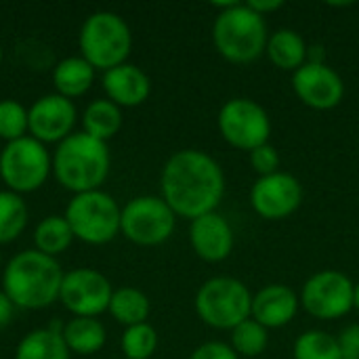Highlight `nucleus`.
Segmentation results:
<instances>
[{
	"mask_svg": "<svg viewBox=\"0 0 359 359\" xmlns=\"http://www.w3.org/2000/svg\"><path fill=\"white\" fill-rule=\"evenodd\" d=\"M160 185L162 200L177 217L189 221L215 212L225 196L223 168L202 149L172 154L162 168Z\"/></svg>",
	"mask_w": 359,
	"mask_h": 359,
	"instance_id": "obj_1",
	"label": "nucleus"
},
{
	"mask_svg": "<svg viewBox=\"0 0 359 359\" xmlns=\"http://www.w3.org/2000/svg\"><path fill=\"white\" fill-rule=\"evenodd\" d=\"M63 269L57 259L42 252L23 250L15 255L2 271V292L21 309H46L59 301Z\"/></svg>",
	"mask_w": 359,
	"mask_h": 359,
	"instance_id": "obj_2",
	"label": "nucleus"
},
{
	"mask_svg": "<svg viewBox=\"0 0 359 359\" xmlns=\"http://www.w3.org/2000/svg\"><path fill=\"white\" fill-rule=\"evenodd\" d=\"M109 147L84 130L72 133L53 154V175L67 191L84 194L99 189L109 175Z\"/></svg>",
	"mask_w": 359,
	"mask_h": 359,
	"instance_id": "obj_3",
	"label": "nucleus"
},
{
	"mask_svg": "<svg viewBox=\"0 0 359 359\" xmlns=\"http://www.w3.org/2000/svg\"><path fill=\"white\" fill-rule=\"evenodd\" d=\"M221 13L212 25V42L223 59L229 63H252L265 55L269 40L267 21L242 2H217Z\"/></svg>",
	"mask_w": 359,
	"mask_h": 359,
	"instance_id": "obj_4",
	"label": "nucleus"
},
{
	"mask_svg": "<svg viewBox=\"0 0 359 359\" xmlns=\"http://www.w3.org/2000/svg\"><path fill=\"white\" fill-rule=\"evenodd\" d=\"M78 44L82 59H86L95 69L107 72L126 63L133 48V34L118 13L97 11L84 19Z\"/></svg>",
	"mask_w": 359,
	"mask_h": 359,
	"instance_id": "obj_5",
	"label": "nucleus"
},
{
	"mask_svg": "<svg viewBox=\"0 0 359 359\" xmlns=\"http://www.w3.org/2000/svg\"><path fill=\"white\" fill-rule=\"evenodd\" d=\"M252 294L248 286L229 276L206 280L196 294L198 318L215 330H233L250 318Z\"/></svg>",
	"mask_w": 359,
	"mask_h": 359,
	"instance_id": "obj_6",
	"label": "nucleus"
},
{
	"mask_svg": "<svg viewBox=\"0 0 359 359\" xmlns=\"http://www.w3.org/2000/svg\"><path fill=\"white\" fill-rule=\"evenodd\" d=\"M63 217L67 219L74 238L90 246H103L120 233L122 208L109 194L95 189L76 194Z\"/></svg>",
	"mask_w": 359,
	"mask_h": 359,
	"instance_id": "obj_7",
	"label": "nucleus"
},
{
	"mask_svg": "<svg viewBox=\"0 0 359 359\" xmlns=\"http://www.w3.org/2000/svg\"><path fill=\"white\" fill-rule=\"evenodd\" d=\"M53 172V158L46 145L34 137L11 141L0 151V179L15 194H29L40 189Z\"/></svg>",
	"mask_w": 359,
	"mask_h": 359,
	"instance_id": "obj_8",
	"label": "nucleus"
},
{
	"mask_svg": "<svg viewBox=\"0 0 359 359\" xmlns=\"http://www.w3.org/2000/svg\"><path fill=\"white\" fill-rule=\"evenodd\" d=\"M177 215L162 196H137L122 208L120 233L137 246H160L175 233Z\"/></svg>",
	"mask_w": 359,
	"mask_h": 359,
	"instance_id": "obj_9",
	"label": "nucleus"
},
{
	"mask_svg": "<svg viewBox=\"0 0 359 359\" xmlns=\"http://www.w3.org/2000/svg\"><path fill=\"white\" fill-rule=\"evenodd\" d=\"M217 126L221 137L236 149L252 151L271 137V118L263 105L248 97L229 99L217 116Z\"/></svg>",
	"mask_w": 359,
	"mask_h": 359,
	"instance_id": "obj_10",
	"label": "nucleus"
},
{
	"mask_svg": "<svg viewBox=\"0 0 359 359\" xmlns=\"http://www.w3.org/2000/svg\"><path fill=\"white\" fill-rule=\"evenodd\" d=\"M355 284L337 269L313 273L301 290V307L316 320H339L353 309Z\"/></svg>",
	"mask_w": 359,
	"mask_h": 359,
	"instance_id": "obj_11",
	"label": "nucleus"
},
{
	"mask_svg": "<svg viewBox=\"0 0 359 359\" xmlns=\"http://www.w3.org/2000/svg\"><path fill=\"white\" fill-rule=\"evenodd\" d=\"M111 294L114 288L103 273L80 267L63 276L59 301L74 318H97L109 309Z\"/></svg>",
	"mask_w": 359,
	"mask_h": 359,
	"instance_id": "obj_12",
	"label": "nucleus"
},
{
	"mask_svg": "<svg viewBox=\"0 0 359 359\" xmlns=\"http://www.w3.org/2000/svg\"><path fill=\"white\" fill-rule=\"evenodd\" d=\"M303 202V185L290 172H273L259 177L250 189V206L265 221H282L299 210Z\"/></svg>",
	"mask_w": 359,
	"mask_h": 359,
	"instance_id": "obj_13",
	"label": "nucleus"
},
{
	"mask_svg": "<svg viewBox=\"0 0 359 359\" xmlns=\"http://www.w3.org/2000/svg\"><path fill=\"white\" fill-rule=\"evenodd\" d=\"M292 88L303 105L318 111L339 107L345 97V82L341 74L332 69L328 63L307 61L292 74Z\"/></svg>",
	"mask_w": 359,
	"mask_h": 359,
	"instance_id": "obj_14",
	"label": "nucleus"
},
{
	"mask_svg": "<svg viewBox=\"0 0 359 359\" xmlns=\"http://www.w3.org/2000/svg\"><path fill=\"white\" fill-rule=\"evenodd\" d=\"M76 124V105L57 93L44 95L27 109V130L40 143H61L72 135Z\"/></svg>",
	"mask_w": 359,
	"mask_h": 359,
	"instance_id": "obj_15",
	"label": "nucleus"
},
{
	"mask_svg": "<svg viewBox=\"0 0 359 359\" xmlns=\"http://www.w3.org/2000/svg\"><path fill=\"white\" fill-rule=\"evenodd\" d=\"M189 244L202 261L221 263L233 250V229L229 221L215 210L189 223Z\"/></svg>",
	"mask_w": 359,
	"mask_h": 359,
	"instance_id": "obj_16",
	"label": "nucleus"
},
{
	"mask_svg": "<svg viewBox=\"0 0 359 359\" xmlns=\"http://www.w3.org/2000/svg\"><path fill=\"white\" fill-rule=\"evenodd\" d=\"M301 299L299 294L286 284H267L257 294H252L250 318L261 326L269 328H284L294 320L299 313Z\"/></svg>",
	"mask_w": 359,
	"mask_h": 359,
	"instance_id": "obj_17",
	"label": "nucleus"
},
{
	"mask_svg": "<svg viewBox=\"0 0 359 359\" xmlns=\"http://www.w3.org/2000/svg\"><path fill=\"white\" fill-rule=\"evenodd\" d=\"M101 82L107 99L114 101L118 107H137L145 103L151 93L149 76L133 63H122L114 69L103 72Z\"/></svg>",
	"mask_w": 359,
	"mask_h": 359,
	"instance_id": "obj_18",
	"label": "nucleus"
},
{
	"mask_svg": "<svg viewBox=\"0 0 359 359\" xmlns=\"http://www.w3.org/2000/svg\"><path fill=\"white\" fill-rule=\"evenodd\" d=\"M265 55L276 67L294 74L299 67H303L307 63L309 46L299 32H294L290 27H282V29L269 34Z\"/></svg>",
	"mask_w": 359,
	"mask_h": 359,
	"instance_id": "obj_19",
	"label": "nucleus"
},
{
	"mask_svg": "<svg viewBox=\"0 0 359 359\" xmlns=\"http://www.w3.org/2000/svg\"><path fill=\"white\" fill-rule=\"evenodd\" d=\"M61 330L63 326L55 322L48 328L27 332L17 345L15 359H69V349Z\"/></svg>",
	"mask_w": 359,
	"mask_h": 359,
	"instance_id": "obj_20",
	"label": "nucleus"
},
{
	"mask_svg": "<svg viewBox=\"0 0 359 359\" xmlns=\"http://www.w3.org/2000/svg\"><path fill=\"white\" fill-rule=\"evenodd\" d=\"M97 69L82 57H65L53 69V84L57 95L65 99L82 97L95 82Z\"/></svg>",
	"mask_w": 359,
	"mask_h": 359,
	"instance_id": "obj_21",
	"label": "nucleus"
},
{
	"mask_svg": "<svg viewBox=\"0 0 359 359\" xmlns=\"http://www.w3.org/2000/svg\"><path fill=\"white\" fill-rule=\"evenodd\" d=\"M61 337L69 353L78 355H93L101 351L107 341L105 326L97 318H72L67 324H63Z\"/></svg>",
	"mask_w": 359,
	"mask_h": 359,
	"instance_id": "obj_22",
	"label": "nucleus"
},
{
	"mask_svg": "<svg viewBox=\"0 0 359 359\" xmlns=\"http://www.w3.org/2000/svg\"><path fill=\"white\" fill-rule=\"evenodd\" d=\"M82 128L93 139L107 143L122 128V107L109 99H95L82 114Z\"/></svg>",
	"mask_w": 359,
	"mask_h": 359,
	"instance_id": "obj_23",
	"label": "nucleus"
},
{
	"mask_svg": "<svg viewBox=\"0 0 359 359\" xmlns=\"http://www.w3.org/2000/svg\"><path fill=\"white\" fill-rule=\"evenodd\" d=\"M107 311L114 316L116 322H120L126 328H130V326L147 322L149 311H151V303H149L147 294L141 292L139 288L124 286V288L114 290Z\"/></svg>",
	"mask_w": 359,
	"mask_h": 359,
	"instance_id": "obj_24",
	"label": "nucleus"
},
{
	"mask_svg": "<svg viewBox=\"0 0 359 359\" xmlns=\"http://www.w3.org/2000/svg\"><path fill=\"white\" fill-rule=\"evenodd\" d=\"M74 231L67 223L65 217L61 215H50V217H44L36 229H34V244H36V250L46 255V257H59L61 252H65L72 242H74Z\"/></svg>",
	"mask_w": 359,
	"mask_h": 359,
	"instance_id": "obj_25",
	"label": "nucleus"
},
{
	"mask_svg": "<svg viewBox=\"0 0 359 359\" xmlns=\"http://www.w3.org/2000/svg\"><path fill=\"white\" fill-rule=\"evenodd\" d=\"M27 204L15 191H0V244L15 242L27 227Z\"/></svg>",
	"mask_w": 359,
	"mask_h": 359,
	"instance_id": "obj_26",
	"label": "nucleus"
},
{
	"mask_svg": "<svg viewBox=\"0 0 359 359\" xmlns=\"http://www.w3.org/2000/svg\"><path fill=\"white\" fill-rule=\"evenodd\" d=\"M294 359H343L337 337L324 330H307L299 334L292 347Z\"/></svg>",
	"mask_w": 359,
	"mask_h": 359,
	"instance_id": "obj_27",
	"label": "nucleus"
},
{
	"mask_svg": "<svg viewBox=\"0 0 359 359\" xmlns=\"http://www.w3.org/2000/svg\"><path fill=\"white\" fill-rule=\"evenodd\" d=\"M269 345V332L265 326L248 318L231 330V349L240 358H259Z\"/></svg>",
	"mask_w": 359,
	"mask_h": 359,
	"instance_id": "obj_28",
	"label": "nucleus"
},
{
	"mask_svg": "<svg viewBox=\"0 0 359 359\" xmlns=\"http://www.w3.org/2000/svg\"><path fill=\"white\" fill-rule=\"evenodd\" d=\"M158 349V332L151 324H137L122 334L124 359H149Z\"/></svg>",
	"mask_w": 359,
	"mask_h": 359,
	"instance_id": "obj_29",
	"label": "nucleus"
},
{
	"mask_svg": "<svg viewBox=\"0 0 359 359\" xmlns=\"http://www.w3.org/2000/svg\"><path fill=\"white\" fill-rule=\"evenodd\" d=\"M27 109L15 99L0 101V139L6 143L27 137Z\"/></svg>",
	"mask_w": 359,
	"mask_h": 359,
	"instance_id": "obj_30",
	"label": "nucleus"
},
{
	"mask_svg": "<svg viewBox=\"0 0 359 359\" xmlns=\"http://www.w3.org/2000/svg\"><path fill=\"white\" fill-rule=\"evenodd\" d=\"M250 166L259 177H267L273 172H280V154L273 145L265 143L248 154Z\"/></svg>",
	"mask_w": 359,
	"mask_h": 359,
	"instance_id": "obj_31",
	"label": "nucleus"
},
{
	"mask_svg": "<svg viewBox=\"0 0 359 359\" xmlns=\"http://www.w3.org/2000/svg\"><path fill=\"white\" fill-rule=\"evenodd\" d=\"M339 351L343 359H359V324H349L345 326L339 337Z\"/></svg>",
	"mask_w": 359,
	"mask_h": 359,
	"instance_id": "obj_32",
	"label": "nucleus"
},
{
	"mask_svg": "<svg viewBox=\"0 0 359 359\" xmlns=\"http://www.w3.org/2000/svg\"><path fill=\"white\" fill-rule=\"evenodd\" d=\"M189 359H240V355L231 349V345L221 341H208L200 345Z\"/></svg>",
	"mask_w": 359,
	"mask_h": 359,
	"instance_id": "obj_33",
	"label": "nucleus"
},
{
	"mask_svg": "<svg viewBox=\"0 0 359 359\" xmlns=\"http://www.w3.org/2000/svg\"><path fill=\"white\" fill-rule=\"evenodd\" d=\"M255 13H259V15H267V13H273V11H278V8H282L284 6V2L282 0H250V2H246Z\"/></svg>",
	"mask_w": 359,
	"mask_h": 359,
	"instance_id": "obj_34",
	"label": "nucleus"
},
{
	"mask_svg": "<svg viewBox=\"0 0 359 359\" xmlns=\"http://www.w3.org/2000/svg\"><path fill=\"white\" fill-rule=\"evenodd\" d=\"M13 313H15V305H13V301H11L4 292H0V330H4V328L11 324Z\"/></svg>",
	"mask_w": 359,
	"mask_h": 359,
	"instance_id": "obj_35",
	"label": "nucleus"
},
{
	"mask_svg": "<svg viewBox=\"0 0 359 359\" xmlns=\"http://www.w3.org/2000/svg\"><path fill=\"white\" fill-rule=\"evenodd\" d=\"M353 309L359 311V282L355 284V290H353Z\"/></svg>",
	"mask_w": 359,
	"mask_h": 359,
	"instance_id": "obj_36",
	"label": "nucleus"
},
{
	"mask_svg": "<svg viewBox=\"0 0 359 359\" xmlns=\"http://www.w3.org/2000/svg\"><path fill=\"white\" fill-rule=\"evenodd\" d=\"M2 57H4V53H2V46H0V65H2Z\"/></svg>",
	"mask_w": 359,
	"mask_h": 359,
	"instance_id": "obj_37",
	"label": "nucleus"
},
{
	"mask_svg": "<svg viewBox=\"0 0 359 359\" xmlns=\"http://www.w3.org/2000/svg\"><path fill=\"white\" fill-rule=\"evenodd\" d=\"M0 263H2V255H0Z\"/></svg>",
	"mask_w": 359,
	"mask_h": 359,
	"instance_id": "obj_38",
	"label": "nucleus"
}]
</instances>
